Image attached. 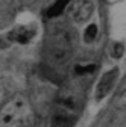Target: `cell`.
Segmentation results:
<instances>
[{
    "mask_svg": "<svg viewBox=\"0 0 126 127\" xmlns=\"http://www.w3.org/2000/svg\"><path fill=\"white\" fill-rule=\"evenodd\" d=\"M35 33H37L35 29L30 27V26H17L8 33L6 39L9 42H17V44H23L24 45V44H29L34 39Z\"/></svg>",
    "mask_w": 126,
    "mask_h": 127,
    "instance_id": "cell-6",
    "label": "cell"
},
{
    "mask_svg": "<svg viewBox=\"0 0 126 127\" xmlns=\"http://www.w3.org/2000/svg\"><path fill=\"white\" fill-rule=\"evenodd\" d=\"M71 0H56V2L50 6V9H49V17H58V15L62 14V11L68 6Z\"/></svg>",
    "mask_w": 126,
    "mask_h": 127,
    "instance_id": "cell-7",
    "label": "cell"
},
{
    "mask_svg": "<svg viewBox=\"0 0 126 127\" xmlns=\"http://www.w3.org/2000/svg\"><path fill=\"white\" fill-rule=\"evenodd\" d=\"M11 45V42L6 39V36H0V49H8V47Z\"/></svg>",
    "mask_w": 126,
    "mask_h": 127,
    "instance_id": "cell-9",
    "label": "cell"
},
{
    "mask_svg": "<svg viewBox=\"0 0 126 127\" xmlns=\"http://www.w3.org/2000/svg\"><path fill=\"white\" fill-rule=\"evenodd\" d=\"M93 12H94V3L91 0H76L70 8V17L77 23H84L93 17Z\"/></svg>",
    "mask_w": 126,
    "mask_h": 127,
    "instance_id": "cell-5",
    "label": "cell"
},
{
    "mask_svg": "<svg viewBox=\"0 0 126 127\" xmlns=\"http://www.w3.org/2000/svg\"><path fill=\"white\" fill-rule=\"evenodd\" d=\"M29 118L30 104L21 94L14 95L0 109V127H21Z\"/></svg>",
    "mask_w": 126,
    "mask_h": 127,
    "instance_id": "cell-2",
    "label": "cell"
},
{
    "mask_svg": "<svg viewBox=\"0 0 126 127\" xmlns=\"http://www.w3.org/2000/svg\"><path fill=\"white\" fill-rule=\"evenodd\" d=\"M117 79H119V68H113V70H109V71H106V73L102 74L100 80L96 85V91H94L96 101L103 100L106 95L113 91V88H114V85L117 82Z\"/></svg>",
    "mask_w": 126,
    "mask_h": 127,
    "instance_id": "cell-4",
    "label": "cell"
},
{
    "mask_svg": "<svg viewBox=\"0 0 126 127\" xmlns=\"http://www.w3.org/2000/svg\"><path fill=\"white\" fill-rule=\"evenodd\" d=\"M73 45L74 36L70 27L59 26L53 29L46 45V58L49 65L55 70H65L73 56Z\"/></svg>",
    "mask_w": 126,
    "mask_h": 127,
    "instance_id": "cell-1",
    "label": "cell"
},
{
    "mask_svg": "<svg viewBox=\"0 0 126 127\" xmlns=\"http://www.w3.org/2000/svg\"><path fill=\"white\" fill-rule=\"evenodd\" d=\"M76 120L74 114V103L68 98H64L61 103H58L55 114L50 121V127H73Z\"/></svg>",
    "mask_w": 126,
    "mask_h": 127,
    "instance_id": "cell-3",
    "label": "cell"
},
{
    "mask_svg": "<svg viewBox=\"0 0 126 127\" xmlns=\"http://www.w3.org/2000/svg\"><path fill=\"white\" fill-rule=\"evenodd\" d=\"M99 35V29H97V24H88V27L85 29V33H84V38L87 42H93L94 39L97 38Z\"/></svg>",
    "mask_w": 126,
    "mask_h": 127,
    "instance_id": "cell-8",
    "label": "cell"
}]
</instances>
